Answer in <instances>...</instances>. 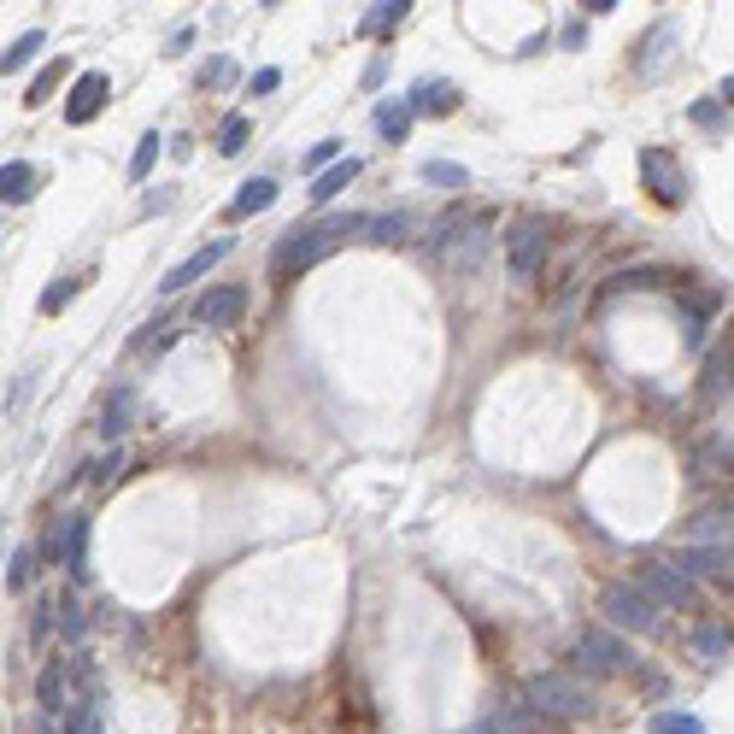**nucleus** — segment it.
Masks as SVG:
<instances>
[{"mask_svg":"<svg viewBox=\"0 0 734 734\" xmlns=\"http://www.w3.org/2000/svg\"><path fill=\"white\" fill-rule=\"evenodd\" d=\"M358 229H365V212H347V218H336V224H294L277 241L270 270H277V277H300V270H312L318 258H329L347 236H358Z\"/></svg>","mask_w":734,"mask_h":734,"instance_id":"nucleus-1","label":"nucleus"},{"mask_svg":"<svg viewBox=\"0 0 734 734\" xmlns=\"http://www.w3.org/2000/svg\"><path fill=\"white\" fill-rule=\"evenodd\" d=\"M529 705H535V711H553V717H587V711H594V694H587L582 675L546 670V675L529 682Z\"/></svg>","mask_w":734,"mask_h":734,"instance_id":"nucleus-2","label":"nucleus"},{"mask_svg":"<svg viewBox=\"0 0 734 734\" xmlns=\"http://www.w3.org/2000/svg\"><path fill=\"white\" fill-rule=\"evenodd\" d=\"M599 611H606L611 629H629V635H658V606L641 594L635 582H611L599 594Z\"/></svg>","mask_w":734,"mask_h":734,"instance_id":"nucleus-3","label":"nucleus"},{"mask_svg":"<svg viewBox=\"0 0 734 734\" xmlns=\"http://www.w3.org/2000/svg\"><path fill=\"white\" fill-rule=\"evenodd\" d=\"M641 177H646V189H653L658 206H682L687 200V170H682V160H675L670 148H646L641 153Z\"/></svg>","mask_w":734,"mask_h":734,"instance_id":"nucleus-4","label":"nucleus"},{"mask_svg":"<svg viewBox=\"0 0 734 734\" xmlns=\"http://www.w3.org/2000/svg\"><path fill=\"white\" fill-rule=\"evenodd\" d=\"M541 258H546V229H541L535 218H517V224H511V236H506V265H511V282H535Z\"/></svg>","mask_w":734,"mask_h":734,"instance_id":"nucleus-5","label":"nucleus"},{"mask_svg":"<svg viewBox=\"0 0 734 734\" xmlns=\"http://www.w3.org/2000/svg\"><path fill=\"white\" fill-rule=\"evenodd\" d=\"M635 587H641L646 599H653L658 611H675V606H687V599H694V575H682V570L670 565V558H658V565H646Z\"/></svg>","mask_w":734,"mask_h":734,"instance_id":"nucleus-6","label":"nucleus"},{"mask_svg":"<svg viewBox=\"0 0 734 734\" xmlns=\"http://www.w3.org/2000/svg\"><path fill=\"white\" fill-rule=\"evenodd\" d=\"M241 312H248V288H236V282H229V288H206V294L194 300V324L200 329H229Z\"/></svg>","mask_w":734,"mask_h":734,"instance_id":"nucleus-7","label":"nucleus"},{"mask_svg":"<svg viewBox=\"0 0 734 734\" xmlns=\"http://www.w3.org/2000/svg\"><path fill=\"white\" fill-rule=\"evenodd\" d=\"M106 71H83L77 83H71V100H65V124H94L100 106H106Z\"/></svg>","mask_w":734,"mask_h":734,"instance_id":"nucleus-8","label":"nucleus"},{"mask_svg":"<svg viewBox=\"0 0 734 734\" xmlns=\"http://www.w3.org/2000/svg\"><path fill=\"white\" fill-rule=\"evenodd\" d=\"M575 658H582V670H587V675H617V670H629L623 641L599 635V629H587V635L575 641Z\"/></svg>","mask_w":734,"mask_h":734,"instance_id":"nucleus-9","label":"nucleus"},{"mask_svg":"<svg viewBox=\"0 0 734 734\" xmlns=\"http://www.w3.org/2000/svg\"><path fill=\"white\" fill-rule=\"evenodd\" d=\"M229 248H236V241H229V236H218V241H206V248H200V253H189V258H182V265L177 270H165V294H177V288H189V282H200V277H206V270L212 265H218V258L229 253Z\"/></svg>","mask_w":734,"mask_h":734,"instance_id":"nucleus-10","label":"nucleus"},{"mask_svg":"<svg viewBox=\"0 0 734 734\" xmlns=\"http://www.w3.org/2000/svg\"><path fill=\"white\" fill-rule=\"evenodd\" d=\"M682 575H723L729 582V541H699V546H682V553L670 558Z\"/></svg>","mask_w":734,"mask_h":734,"instance_id":"nucleus-11","label":"nucleus"},{"mask_svg":"<svg viewBox=\"0 0 734 734\" xmlns=\"http://www.w3.org/2000/svg\"><path fill=\"white\" fill-rule=\"evenodd\" d=\"M412 112H423V118H447V112H458V83L447 77H423L417 89L406 94Z\"/></svg>","mask_w":734,"mask_h":734,"instance_id":"nucleus-12","label":"nucleus"},{"mask_svg":"<svg viewBox=\"0 0 734 734\" xmlns=\"http://www.w3.org/2000/svg\"><path fill=\"white\" fill-rule=\"evenodd\" d=\"M60 546H65V570H71V582H89V517L83 511H65V535H60Z\"/></svg>","mask_w":734,"mask_h":734,"instance_id":"nucleus-13","label":"nucleus"},{"mask_svg":"<svg viewBox=\"0 0 734 734\" xmlns=\"http://www.w3.org/2000/svg\"><path fill=\"white\" fill-rule=\"evenodd\" d=\"M358 177V160H336V165H324L318 177H312V206H329L347 182Z\"/></svg>","mask_w":734,"mask_h":734,"instance_id":"nucleus-14","label":"nucleus"},{"mask_svg":"<svg viewBox=\"0 0 734 734\" xmlns=\"http://www.w3.org/2000/svg\"><path fill=\"white\" fill-rule=\"evenodd\" d=\"M30 194H36V165H24V160L0 165V200H7V206H24Z\"/></svg>","mask_w":734,"mask_h":734,"instance_id":"nucleus-15","label":"nucleus"},{"mask_svg":"<svg viewBox=\"0 0 734 734\" xmlns=\"http://www.w3.org/2000/svg\"><path fill=\"white\" fill-rule=\"evenodd\" d=\"M270 200H277V182H270V177H253V182H241L236 200H229V218H253V212H265Z\"/></svg>","mask_w":734,"mask_h":734,"instance_id":"nucleus-16","label":"nucleus"},{"mask_svg":"<svg viewBox=\"0 0 734 734\" xmlns=\"http://www.w3.org/2000/svg\"><path fill=\"white\" fill-rule=\"evenodd\" d=\"M36 694H41V711H48V717H60V711H65V658H53V665L41 670Z\"/></svg>","mask_w":734,"mask_h":734,"instance_id":"nucleus-17","label":"nucleus"},{"mask_svg":"<svg viewBox=\"0 0 734 734\" xmlns=\"http://www.w3.org/2000/svg\"><path fill=\"white\" fill-rule=\"evenodd\" d=\"M129 417H136V394H129V388H118V394L106 400V412H100V435H124L129 429Z\"/></svg>","mask_w":734,"mask_h":734,"instance_id":"nucleus-18","label":"nucleus"},{"mask_svg":"<svg viewBox=\"0 0 734 734\" xmlns=\"http://www.w3.org/2000/svg\"><path fill=\"white\" fill-rule=\"evenodd\" d=\"M412 118H417V112L406 106V100H382V106H377V136H388V141H406Z\"/></svg>","mask_w":734,"mask_h":734,"instance_id":"nucleus-19","label":"nucleus"},{"mask_svg":"<svg viewBox=\"0 0 734 734\" xmlns=\"http://www.w3.org/2000/svg\"><path fill=\"white\" fill-rule=\"evenodd\" d=\"M406 12H412V0H377V7L365 12V24H358V30H365V36H382V30H394Z\"/></svg>","mask_w":734,"mask_h":734,"instance_id":"nucleus-20","label":"nucleus"},{"mask_svg":"<svg viewBox=\"0 0 734 734\" xmlns=\"http://www.w3.org/2000/svg\"><path fill=\"white\" fill-rule=\"evenodd\" d=\"M65 83V60H53V65H41L36 71V83H30V94H24V106H48L53 89Z\"/></svg>","mask_w":734,"mask_h":734,"instance_id":"nucleus-21","label":"nucleus"},{"mask_svg":"<svg viewBox=\"0 0 734 734\" xmlns=\"http://www.w3.org/2000/svg\"><path fill=\"white\" fill-rule=\"evenodd\" d=\"M41 48H48V36H41V30H24V36L12 41L7 53H0V71H18V65H30V60H36Z\"/></svg>","mask_w":734,"mask_h":734,"instance_id":"nucleus-22","label":"nucleus"},{"mask_svg":"<svg viewBox=\"0 0 734 734\" xmlns=\"http://www.w3.org/2000/svg\"><path fill=\"white\" fill-rule=\"evenodd\" d=\"M65 734H106V729H100V705L94 699H83V705H65Z\"/></svg>","mask_w":734,"mask_h":734,"instance_id":"nucleus-23","label":"nucleus"},{"mask_svg":"<svg viewBox=\"0 0 734 734\" xmlns=\"http://www.w3.org/2000/svg\"><path fill=\"white\" fill-rule=\"evenodd\" d=\"M670 48H675V24H658V30L646 36V53H641V71H646V77H653V71L665 65V53H670Z\"/></svg>","mask_w":734,"mask_h":734,"instance_id":"nucleus-24","label":"nucleus"},{"mask_svg":"<svg viewBox=\"0 0 734 734\" xmlns=\"http://www.w3.org/2000/svg\"><path fill=\"white\" fill-rule=\"evenodd\" d=\"M423 182H435V189H465L470 170L453 165V160H429V165H423Z\"/></svg>","mask_w":734,"mask_h":734,"instance_id":"nucleus-25","label":"nucleus"},{"mask_svg":"<svg viewBox=\"0 0 734 734\" xmlns=\"http://www.w3.org/2000/svg\"><path fill=\"white\" fill-rule=\"evenodd\" d=\"M365 229H370V241H406V229H412V218L406 212H388V218H365Z\"/></svg>","mask_w":734,"mask_h":734,"instance_id":"nucleus-26","label":"nucleus"},{"mask_svg":"<svg viewBox=\"0 0 734 734\" xmlns=\"http://www.w3.org/2000/svg\"><path fill=\"white\" fill-rule=\"evenodd\" d=\"M53 611H60V635H65V641H83L89 617H83V606H77V599H71V594H60V599H53Z\"/></svg>","mask_w":734,"mask_h":734,"instance_id":"nucleus-27","label":"nucleus"},{"mask_svg":"<svg viewBox=\"0 0 734 734\" xmlns=\"http://www.w3.org/2000/svg\"><path fill=\"white\" fill-rule=\"evenodd\" d=\"M646 729H653V734H705L694 711H658V717H653V723H646Z\"/></svg>","mask_w":734,"mask_h":734,"instance_id":"nucleus-28","label":"nucleus"},{"mask_svg":"<svg viewBox=\"0 0 734 734\" xmlns=\"http://www.w3.org/2000/svg\"><path fill=\"white\" fill-rule=\"evenodd\" d=\"M694 653H699V665H717V658H729V629H699V635H694Z\"/></svg>","mask_w":734,"mask_h":734,"instance_id":"nucleus-29","label":"nucleus"},{"mask_svg":"<svg viewBox=\"0 0 734 734\" xmlns=\"http://www.w3.org/2000/svg\"><path fill=\"white\" fill-rule=\"evenodd\" d=\"M248 118H241V112H229V118L218 124V153H241V148H248Z\"/></svg>","mask_w":734,"mask_h":734,"instance_id":"nucleus-30","label":"nucleus"},{"mask_svg":"<svg viewBox=\"0 0 734 734\" xmlns=\"http://www.w3.org/2000/svg\"><path fill=\"white\" fill-rule=\"evenodd\" d=\"M7 582H12V594L36 582V553H30V546H18V553L7 558Z\"/></svg>","mask_w":734,"mask_h":734,"instance_id":"nucleus-31","label":"nucleus"},{"mask_svg":"<svg viewBox=\"0 0 734 734\" xmlns=\"http://www.w3.org/2000/svg\"><path fill=\"white\" fill-rule=\"evenodd\" d=\"M153 160H160V129H148V136H141L136 141V160H129V177H148V170H153Z\"/></svg>","mask_w":734,"mask_h":734,"instance_id":"nucleus-32","label":"nucleus"},{"mask_svg":"<svg viewBox=\"0 0 734 734\" xmlns=\"http://www.w3.org/2000/svg\"><path fill=\"white\" fill-rule=\"evenodd\" d=\"M71 300H77V282H71V277H60V282L48 288V294H41V312L53 318V312H65V306H71Z\"/></svg>","mask_w":734,"mask_h":734,"instance_id":"nucleus-33","label":"nucleus"},{"mask_svg":"<svg viewBox=\"0 0 734 734\" xmlns=\"http://www.w3.org/2000/svg\"><path fill=\"white\" fill-rule=\"evenodd\" d=\"M694 124H705V129H729V100H699V106H694Z\"/></svg>","mask_w":734,"mask_h":734,"instance_id":"nucleus-34","label":"nucleus"},{"mask_svg":"<svg viewBox=\"0 0 734 734\" xmlns=\"http://www.w3.org/2000/svg\"><path fill=\"white\" fill-rule=\"evenodd\" d=\"M694 541H729V511H705L694 523Z\"/></svg>","mask_w":734,"mask_h":734,"instance_id":"nucleus-35","label":"nucleus"},{"mask_svg":"<svg viewBox=\"0 0 734 734\" xmlns=\"http://www.w3.org/2000/svg\"><path fill=\"white\" fill-rule=\"evenodd\" d=\"M229 83H236V60H212L200 71V89H229Z\"/></svg>","mask_w":734,"mask_h":734,"instance_id":"nucleus-36","label":"nucleus"},{"mask_svg":"<svg viewBox=\"0 0 734 734\" xmlns=\"http://www.w3.org/2000/svg\"><path fill=\"white\" fill-rule=\"evenodd\" d=\"M336 160H341V141H318V148L306 153V170L318 177V170H324V165H336Z\"/></svg>","mask_w":734,"mask_h":734,"instance_id":"nucleus-37","label":"nucleus"},{"mask_svg":"<svg viewBox=\"0 0 734 734\" xmlns=\"http://www.w3.org/2000/svg\"><path fill=\"white\" fill-rule=\"evenodd\" d=\"M277 83H282V71H277V65L253 71V94H270V89H277Z\"/></svg>","mask_w":734,"mask_h":734,"instance_id":"nucleus-38","label":"nucleus"},{"mask_svg":"<svg viewBox=\"0 0 734 734\" xmlns=\"http://www.w3.org/2000/svg\"><path fill=\"white\" fill-rule=\"evenodd\" d=\"M118 465H124V458H118V447H112V453L100 458V465H89V470H94V482H112V477H118Z\"/></svg>","mask_w":734,"mask_h":734,"instance_id":"nucleus-39","label":"nucleus"},{"mask_svg":"<svg viewBox=\"0 0 734 734\" xmlns=\"http://www.w3.org/2000/svg\"><path fill=\"white\" fill-rule=\"evenodd\" d=\"M558 41H565V48H570V53H582V48H587V24H570V30H565V36H558Z\"/></svg>","mask_w":734,"mask_h":734,"instance_id":"nucleus-40","label":"nucleus"},{"mask_svg":"<svg viewBox=\"0 0 734 734\" xmlns=\"http://www.w3.org/2000/svg\"><path fill=\"white\" fill-rule=\"evenodd\" d=\"M506 734H535V717H529V711H511V717H506Z\"/></svg>","mask_w":734,"mask_h":734,"instance_id":"nucleus-41","label":"nucleus"},{"mask_svg":"<svg viewBox=\"0 0 734 734\" xmlns=\"http://www.w3.org/2000/svg\"><path fill=\"white\" fill-rule=\"evenodd\" d=\"M458 734H499L494 723H488V717H482V723H470V729H458Z\"/></svg>","mask_w":734,"mask_h":734,"instance_id":"nucleus-42","label":"nucleus"},{"mask_svg":"<svg viewBox=\"0 0 734 734\" xmlns=\"http://www.w3.org/2000/svg\"><path fill=\"white\" fill-rule=\"evenodd\" d=\"M617 0H582V12H611Z\"/></svg>","mask_w":734,"mask_h":734,"instance_id":"nucleus-43","label":"nucleus"},{"mask_svg":"<svg viewBox=\"0 0 734 734\" xmlns=\"http://www.w3.org/2000/svg\"><path fill=\"white\" fill-rule=\"evenodd\" d=\"M265 7H270V0H265Z\"/></svg>","mask_w":734,"mask_h":734,"instance_id":"nucleus-44","label":"nucleus"}]
</instances>
